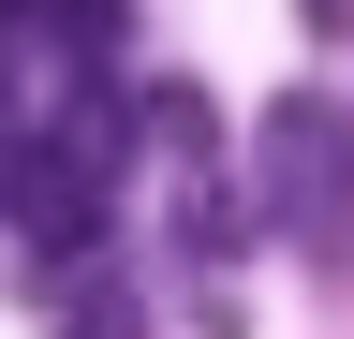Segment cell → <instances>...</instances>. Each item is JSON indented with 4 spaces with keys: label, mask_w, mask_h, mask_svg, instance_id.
<instances>
[{
    "label": "cell",
    "mask_w": 354,
    "mask_h": 339,
    "mask_svg": "<svg viewBox=\"0 0 354 339\" xmlns=\"http://www.w3.org/2000/svg\"><path fill=\"white\" fill-rule=\"evenodd\" d=\"M251 222L295 236L325 280H354V104L339 89H266V118H251Z\"/></svg>",
    "instance_id": "1"
},
{
    "label": "cell",
    "mask_w": 354,
    "mask_h": 339,
    "mask_svg": "<svg viewBox=\"0 0 354 339\" xmlns=\"http://www.w3.org/2000/svg\"><path fill=\"white\" fill-rule=\"evenodd\" d=\"M0 236H15L44 280L104 266V236H118V177H104V148H88L74 118H15V133H0Z\"/></svg>",
    "instance_id": "2"
},
{
    "label": "cell",
    "mask_w": 354,
    "mask_h": 339,
    "mask_svg": "<svg viewBox=\"0 0 354 339\" xmlns=\"http://www.w3.org/2000/svg\"><path fill=\"white\" fill-rule=\"evenodd\" d=\"M44 339H148V295L104 280V266H74L59 295H44Z\"/></svg>",
    "instance_id": "3"
}]
</instances>
